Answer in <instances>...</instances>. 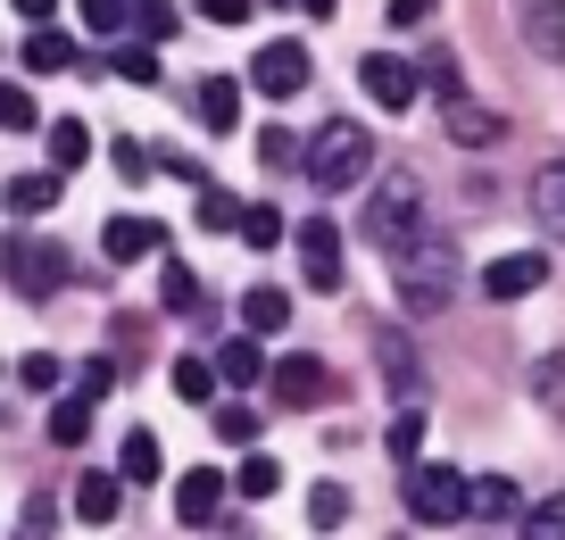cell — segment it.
<instances>
[{
	"instance_id": "cell-1",
	"label": "cell",
	"mask_w": 565,
	"mask_h": 540,
	"mask_svg": "<svg viewBox=\"0 0 565 540\" xmlns=\"http://www.w3.org/2000/svg\"><path fill=\"white\" fill-rule=\"evenodd\" d=\"M391 292H399L407 316H441L449 299L466 292V258L458 242H441V233H416V242L399 250V266H391Z\"/></svg>"
},
{
	"instance_id": "cell-2",
	"label": "cell",
	"mask_w": 565,
	"mask_h": 540,
	"mask_svg": "<svg viewBox=\"0 0 565 540\" xmlns=\"http://www.w3.org/2000/svg\"><path fill=\"white\" fill-rule=\"evenodd\" d=\"M300 167H308V183H317V192H358V183H366V167H374V134H366V125H350V117H333V125L300 150Z\"/></svg>"
},
{
	"instance_id": "cell-3",
	"label": "cell",
	"mask_w": 565,
	"mask_h": 540,
	"mask_svg": "<svg viewBox=\"0 0 565 540\" xmlns=\"http://www.w3.org/2000/svg\"><path fill=\"white\" fill-rule=\"evenodd\" d=\"M416 233H424V183H416V174H391L383 192L366 200V242L399 258V250L416 242Z\"/></svg>"
},
{
	"instance_id": "cell-4",
	"label": "cell",
	"mask_w": 565,
	"mask_h": 540,
	"mask_svg": "<svg viewBox=\"0 0 565 540\" xmlns=\"http://www.w3.org/2000/svg\"><path fill=\"white\" fill-rule=\"evenodd\" d=\"M0 275H9V292H25V299H51V292H67L75 258H67L58 242H0Z\"/></svg>"
},
{
	"instance_id": "cell-5",
	"label": "cell",
	"mask_w": 565,
	"mask_h": 540,
	"mask_svg": "<svg viewBox=\"0 0 565 540\" xmlns=\"http://www.w3.org/2000/svg\"><path fill=\"white\" fill-rule=\"evenodd\" d=\"M407 516L416 523H466V474L458 466H416L407 474Z\"/></svg>"
},
{
	"instance_id": "cell-6",
	"label": "cell",
	"mask_w": 565,
	"mask_h": 540,
	"mask_svg": "<svg viewBox=\"0 0 565 540\" xmlns=\"http://www.w3.org/2000/svg\"><path fill=\"white\" fill-rule=\"evenodd\" d=\"M358 84H366V100H374V108H391V117H407V108H416V92H424V75L407 67V59L374 51V59H358Z\"/></svg>"
},
{
	"instance_id": "cell-7",
	"label": "cell",
	"mask_w": 565,
	"mask_h": 540,
	"mask_svg": "<svg viewBox=\"0 0 565 540\" xmlns=\"http://www.w3.org/2000/svg\"><path fill=\"white\" fill-rule=\"evenodd\" d=\"M249 92H266V100L308 92V42H266V51L249 59Z\"/></svg>"
},
{
	"instance_id": "cell-8",
	"label": "cell",
	"mask_w": 565,
	"mask_h": 540,
	"mask_svg": "<svg viewBox=\"0 0 565 540\" xmlns=\"http://www.w3.org/2000/svg\"><path fill=\"white\" fill-rule=\"evenodd\" d=\"M266 383H275V400L282 407H324L333 400V374H324V358H275V367H266Z\"/></svg>"
},
{
	"instance_id": "cell-9",
	"label": "cell",
	"mask_w": 565,
	"mask_h": 540,
	"mask_svg": "<svg viewBox=\"0 0 565 540\" xmlns=\"http://www.w3.org/2000/svg\"><path fill=\"white\" fill-rule=\"evenodd\" d=\"M300 258H308V292H341V225L333 216L300 225Z\"/></svg>"
},
{
	"instance_id": "cell-10",
	"label": "cell",
	"mask_w": 565,
	"mask_h": 540,
	"mask_svg": "<svg viewBox=\"0 0 565 540\" xmlns=\"http://www.w3.org/2000/svg\"><path fill=\"white\" fill-rule=\"evenodd\" d=\"M541 283H548L541 250H508V258L482 266V299H524V292H541Z\"/></svg>"
},
{
	"instance_id": "cell-11",
	"label": "cell",
	"mask_w": 565,
	"mask_h": 540,
	"mask_svg": "<svg viewBox=\"0 0 565 540\" xmlns=\"http://www.w3.org/2000/svg\"><path fill=\"white\" fill-rule=\"evenodd\" d=\"M100 250H108L117 266H134V258H167V225H159V216H108Z\"/></svg>"
},
{
	"instance_id": "cell-12",
	"label": "cell",
	"mask_w": 565,
	"mask_h": 540,
	"mask_svg": "<svg viewBox=\"0 0 565 540\" xmlns=\"http://www.w3.org/2000/svg\"><path fill=\"white\" fill-rule=\"evenodd\" d=\"M441 125H449V141H466V150H491L499 134H508V117H499V108H475L458 92V100H441Z\"/></svg>"
},
{
	"instance_id": "cell-13",
	"label": "cell",
	"mask_w": 565,
	"mask_h": 540,
	"mask_svg": "<svg viewBox=\"0 0 565 540\" xmlns=\"http://www.w3.org/2000/svg\"><path fill=\"white\" fill-rule=\"evenodd\" d=\"M216 507H225V474L216 466H192L175 483V523H216Z\"/></svg>"
},
{
	"instance_id": "cell-14",
	"label": "cell",
	"mask_w": 565,
	"mask_h": 540,
	"mask_svg": "<svg viewBox=\"0 0 565 540\" xmlns=\"http://www.w3.org/2000/svg\"><path fill=\"white\" fill-rule=\"evenodd\" d=\"M466 516L475 523H508V516H524V490H515L508 474H482V483L466 474Z\"/></svg>"
},
{
	"instance_id": "cell-15",
	"label": "cell",
	"mask_w": 565,
	"mask_h": 540,
	"mask_svg": "<svg viewBox=\"0 0 565 540\" xmlns=\"http://www.w3.org/2000/svg\"><path fill=\"white\" fill-rule=\"evenodd\" d=\"M159 474H167V449H159V433H141V424H134V433H125V449H117V483L150 490Z\"/></svg>"
},
{
	"instance_id": "cell-16",
	"label": "cell",
	"mask_w": 565,
	"mask_h": 540,
	"mask_svg": "<svg viewBox=\"0 0 565 540\" xmlns=\"http://www.w3.org/2000/svg\"><path fill=\"white\" fill-rule=\"evenodd\" d=\"M532 216H541V233L565 242V158H548V167L532 174Z\"/></svg>"
},
{
	"instance_id": "cell-17",
	"label": "cell",
	"mask_w": 565,
	"mask_h": 540,
	"mask_svg": "<svg viewBox=\"0 0 565 540\" xmlns=\"http://www.w3.org/2000/svg\"><path fill=\"white\" fill-rule=\"evenodd\" d=\"M159 299H167V316H209V283H200L183 258H167V275H159Z\"/></svg>"
},
{
	"instance_id": "cell-18",
	"label": "cell",
	"mask_w": 565,
	"mask_h": 540,
	"mask_svg": "<svg viewBox=\"0 0 565 540\" xmlns=\"http://www.w3.org/2000/svg\"><path fill=\"white\" fill-rule=\"evenodd\" d=\"M209 367H216V383L249 391V383H266V349H258V341H225V349L209 358Z\"/></svg>"
},
{
	"instance_id": "cell-19",
	"label": "cell",
	"mask_w": 565,
	"mask_h": 540,
	"mask_svg": "<svg viewBox=\"0 0 565 540\" xmlns=\"http://www.w3.org/2000/svg\"><path fill=\"white\" fill-rule=\"evenodd\" d=\"M242 325H249V332L291 325V292H282V283H249V292H242Z\"/></svg>"
},
{
	"instance_id": "cell-20",
	"label": "cell",
	"mask_w": 565,
	"mask_h": 540,
	"mask_svg": "<svg viewBox=\"0 0 565 540\" xmlns=\"http://www.w3.org/2000/svg\"><path fill=\"white\" fill-rule=\"evenodd\" d=\"M117 499H125L117 474H75V516H84V523H108V516H117Z\"/></svg>"
},
{
	"instance_id": "cell-21",
	"label": "cell",
	"mask_w": 565,
	"mask_h": 540,
	"mask_svg": "<svg viewBox=\"0 0 565 540\" xmlns=\"http://www.w3.org/2000/svg\"><path fill=\"white\" fill-rule=\"evenodd\" d=\"M200 117H209V134H233V125H242V84H233V75H209V84H200Z\"/></svg>"
},
{
	"instance_id": "cell-22",
	"label": "cell",
	"mask_w": 565,
	"mask_h": 540,
	"mask_svg": "<svg viewBox=\"0 0 565 540\" xmlns=\"http://www.w3.org/2000/svg\"><path fill=\"white\" fill-rule=\"evenodd\" d=\"M25 67H34V75H67L75 67V42L58 34V25H34V34H25Z\"/></svg>"
},
{
	"instance_id": "cell-23",
	"label": "cell",
	"mask_w": 565,
	"mask_h": 540,
	"mask_svg": "<svg viewBox=\"0 0 565 540\" xmlns=\"http://www.w3.org/2000/svg\"><path fill=\"white\" fill-rule=\"evenodd\" d=\"M0 200H9L18 216H42V209H58V167H42V174H18V183H9Z\"/></svg>"
},
{
	"instance_id": "cell-24",
	"label": "cell",
	"mask_w": 565,
	"mask_h": 540,
	"mask_svg": "<svg viewBox=\"0 0 565 540\" xmlns=\"http://www.w3.org/2000/svg\"><path fill=\"white\" fill-rule=\"evenodd\" d=\"M524 34L541 42V59H565V0H532V9H524Z\"/></svg>"
},
{
	"instance_id": "cell-25",
	"label": "cell",
	"mask_w": 565,
	"mask_h": 540,
	"mask_svg": "<svg viewBox=\"0 0 565 540\" xmlns=\"http://www.w3.org/2000/svg\"><path fill=\"white\" fill-rule=\"evenodd\" d=\"M84 158H92V134H84L75 117H51V167H58V174H75Z\"/></svg>"
},
{
	"instance_id": "cell-26",
	"label": "cell",
	"mask_w": 565,
	"mask_h": 540,
	"mask_svg": "<svg viewBox=\"0 0 565 540\" xmlns=\"http://www.w3.org/2000/svg\"><path fill=\"white\" fill-rule=\"evenodd\" d=\"M532 400H541V407H548V416H557V424H565V349H548L541 367H532Z\"/></svg>"
},
{
	"instance_id": "cell-27",
	"label": "cell",
	"mask_w": 565,
	"mask_h": 540,
	"mask_svg": "<svg viewBox=\"0 0 565 540\" xmlns=\"http://www.w3.org/2000/svg\"><path fill=\"white\" fill-rule=\"evenodd\" d=\"M233 225H242V200L225 183H200V233H233Z\"/></svg>"
},
{
	"instance_id": "cell-28",
	"label": "cell",
	"mask_w": 565,
	"mask_h": 540,
	"mask_svg": "<svg viewBox=\"0 0 565 540\" xmlns=\"http://www.w3.org/2000/svg\"><path fill=\"white\" fill-rule=\"evenodd\" d=\"M308 523H317V532H341V523H350V490L317 483V490H308Z\"/></svg>"
},
{
	"instance_id": "cell-29",
	"label": "cell",
	"mask_w": 565,
	"mask_h": 540,
	"mask_svg": "<svg viewBox=\"0 0 565 540\" xmlns=\"http://www.w3.org/2000/svg\"><path fill=\"white\" fill-rule=\"evenodd\" d=\"M108 67H117V84H141V92L159 84V51H150V42H125V51L108 59Z\"/></svg>"
},
{
	"instance_id": "cell-30",
	"label": "cell",
	"mask_w": 565,
	"mask_h": 540,
	"mask_svg": "<svg viewBox=\"0 0 565 540\" xmlns=\"http://www.w3.org/2000/svg\"><path fill=\"white\" fill-rule=\"evenodd\" d=\"M233 490H242V499H275V490H282V466H275V457H242Z\"/></svg>"
},
{
	"instance_id": "cell-31",
	"label": "cell",
	"mask_w": 565,
	"mask_h": 540,
	"mask_svg": "<svg viewBox=\"0 0 565 540\" xmlns=\"http://www.w3.org/2000/svg\"><path fill=\"white\" fill-rule=\"evenodd\" d=\"M84 433H92V400L51 407V441H58V449H84Z\"/></svg>"
},
{
	"instance_id": "cell-32",
	"label": "cell",
	"mask_w": 565,
	"mask_h": 540,
	"mask_svg": "<svg viewBox=\"0 0 565 540\" xmlns=\"http://www.w3.org/2000/svg\"><path fill=\"white\" fill-rule=\"evenodd\" d=\"M0 125H9V134H34V92H25V84H9V75H0Z\"/></svg>"
},
{
	"instance_id": "cell-33",
	"label": "cell",
	"mask_w": 565,
	"mask_h": 540,
	"mask_svg": "<svg viewBox=\"0 0 565 540\" xmlns=\"http://www.w3.org/2000/svg\"><path fill=\"white\" fill-rule=\"evenodd\" d=\"M216 441H233V449H249V441H258V407L225 400V407H216Z\"/></svg>"
},
{
	"instance_id": "cell-34",
	"label": "cell",
	"mask_w": 565,
	"mask_h": 540,
	"mask_svg": "<svg viewBox=\"0 0 565 540\" xmlns=\"http://www.w3.org/2000/svg\"><path fill=\"white\" fill-rule=\"evenodd\" d=\"M383 441H391V457H399V466H407V457L424 449V407H399V416H391V433H383Z\"/></svg>"
},
{
	"instance_id": "cell-35",
	"label": "cell",
	"mask_w": 565,
	"mask_h": 540,
	"mask_svg": "<svg viewBox=\"0 0 565 540\" xmlns=\"http://www.w3.org/2000/svg\"><path fill=\"white\" fill-rule=\"evenodd\" d=\"M524 540H565V490L541 507H524Z\"/></svg>"
},
{
	"instance_id": "cell-36",
	"label": "cell",
	"mask_w": 565,
	"mask_h": 540,
	"mask_svg": "<svg viewBox=\"0 0 565 540\" xmlns=\"http://www.w3.org/2000/svg\"><path fill=\"white\" fill-rule=\"evenodd\" d=\"M108 383H117V358H84V367H75V400L100 407V400H108Z\"/></svg>"
},
{
	"instance_id": "cell-37",
	"label": "cell",
	"mask_w": 565,
	"mask_h": 540,
	"mask_svg": "<svg viewBox=\"0 0 565 540\" xmlns=\"http://www.w3.org/2000/svg\"><path fill=\"white\" fill-rule=\"evenodd\" d=\"M175 391H183V400H200V407H209V391H216V367H209V358H175Z\"/></svg>"
},
{
	"instance_id": "cell-38",
	"label": "cell",
	"mask_w": 565,
	"mask_h": 540,
	"mask_svg": "<svg viewBox=\"0 0 565 540\" xmlns=\"http://www.w3.org/2000/svg\"><path fill=\"white\" fill-rule=\"evenodd\" d=\"M233 233H242L249 250H275V242H282V216H275V209H242V225H233Z\"/></svg>"
},
{
	"instance_id": "cell-39",
	"label": "cell",
	"mask_w": 565,
	"mask_h": 540,
	"mask_svg": "<svg viewBox=\"0 0 565 540\" xmlns=\"http://www.w3.org/2000/svg\"><path fill=\"white\" fill-rule=\"evenodd\" d=\"M75 9H84V25H92V34H117V25L134 18V0H75Z\"/></svg>"
},
{
	"instance_id": "cell-40",
	"label": "cell",
	"mask_w": 565,
	"mask_h": 540,
	"mask_svg": "<svg viewBox=\"0 0 565 540\" xmlns=\"http://www.w3.org/2000/svg\"><path fill=\"white\" fill-rule=\"evenodd\" d=\"M125 25H141L150 42H167V34H175V9H167V0H134V18H125Z\"/></svg>"
},
{
	"instance_id": "cell-41",
	"label": "cell",
	"mask_w": 565,
	"mask_h": 540,
	"mask_svg": "<svg viewBox=\"0 0 565 540\" xmlns=\"http://www.w3.org/2000/svg\"><path fill=\"white\" fill-rule=\"evenodd\" d=\"M291 158H300V141L282 134V125H266V134H258V167L275 174V167H291Z\"/></svg>"
},
{
	"instance_id": "cell-42",
	"label": "cell",
	"mask_w": 565,
	"mask_h": 540,
	"mask_svg": "<svg viewBox=\"0 0 565 540\" xmlns=\"http://www.w3.org/2000/svg\"><path fill=\"white\" fill-rule=\"evenodd\" d=\"M58 374H67V367H58L51 349H34V358L18 367V383H25V391H58Z\"/></svg>"
},
{
	"instance_id": "cell-43",
	"label": "cell",
	"mask_w": 565,
	"mask_h": 540,
	"mask_svg": "<svg viewBox=\"0 0 565 540\" xmlns=\"http://www.w3.org/2000/svg\"><path fill=\"white\" fill-rule=\"evenodd\" d=\"M51 532H58V499L34 490V499H25V540H51Z\"/></svg>"
},
{
	"instance_id": "cell-44",
	"label": "cell",
	"mask_w": 565,
	"mask_h": 540,
	"mask_svg": "<svg viewBox=\"0 0 565 540\" xmlns=\"http://www.w3.org/2000/svg\"><path fill=\"white\" fill-rule=\"evenodd\" d=\"M383 367H391V383H399V400H407V391H416V358H407L391 332H383Z\"/></svg>"
},
{
	"instance_id": "cell-45",
	"label": "cell",
	"mask_w": 565,
	"mask_h": 540,
	"mask_svg": "<svg viewBox=\"0 0 565 540\" xmlns=\"http://www.w3.org/2000/svg\"><path fill=\"white\" fill-rule=\"evenodd\" d=\"M249 9H258V0H200V18H209V25H249Z\"/></svg>"
},
{
	"instance_id": "cell-46",
	"label": "cell",
	"mask_w": 565,
	"mask_h": 540,
	"mask_svg": "<svg viewBox=\"0 0 565 540\" xmlns=\"http://www.w3.org/2000/svg\"><path fill=\"white\" fill-rule=\"evenodd\" d=\"M150 167H159V158L141 150V141H117V174H150Z\"/></svg>"
},
{
	"instance_id": "cell-47",
	"label": "cell",
	"mask_w": 565,
	"mask_h": 540,
	"mask_svg": "<svg viewBox=\"0 0 565 540\" xmlns=\"http://www.w3.org/2000/svg\"><path fill=\"white\" fill-rule=\"evenodd\" d=\"M383 18H391V25H424V18H433V0H391Z\"/></svg>"
},
{
	"instance_id": "cell-48",
	"label": "cell",
	"mask_w": 565,
	"mask_h": 540,
	"mask_svg": "<svg viewBox=\"0 0 565 540\" xmlns=\"http://www.w3.org/2000/svg\"><path fill=\"white\" fill-rule=\"evenodd\" d=\"M51 9L58 0H18V18H34V25H51Z\"/></svg>"
},
{
	"instance_id": "cell-49",
	"label": "cell",
	"mask_w": 565,
	"mask_h": 540,
	"mask_svg": "<svg viewBox=\"0 0 565 540\" xmlns=\"http://www.w3.org/2000/svg\"><path fill=\"white\" fill-rule=\"evenodd\" d=\"M300 9H308V18H333V0H300Z\"/></svg>"
}]
</instances>
